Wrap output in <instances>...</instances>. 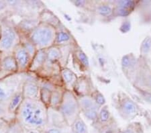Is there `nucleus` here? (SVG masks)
<instances>
[{
    "mask_svg": "<svg viewBox=\"0 0 151 133\" xmlns=\"http://www.w3.org/2000/svg\"><path fill=\"white\" fill-rule=\"evenodd\" d=\"M16 115L21 124L33 128H40L47 124L48 108L40 99L24 98Z\"/></svg>",
    "mask_w": 151,
    "mask_h": 133,
    "instance_id": "1",
    "label": "nucleus"
},
{
    "mask_svg": "<svg viewBox=\"0 0 151 133\" xmlns=\"http://www.w3.org/2000/svg\"><path fill=\"white\" fill-rule=\"evenodd\" d=\"M57 28L39 22L27 36L37 50H47L55 45Z\"/></svg>",
    "mask_w": 151,
    "mask_h": 133,
    "instance_id": "2",
    "label": "nucleus"
},
{
    "mask_svg": "<svg viewBox=\"0 0 151 133\" xmlns=\"http://www.w3.org/2000/svg\"><path fill=\"white\" fill-rule=\"evenodd\" d=\"M79 110V101L77 100L74 94L68 89L65 90L61 104L58 109V112L64 118L65 122L68 124L72 125L77 118Z\"/></svg>",
    "mask_w": 151,
    "mask_h": 133,
    "instance_id": "3",
    "label": "nucleus"
},
{
    "mask_svg": "<svg viewBox=\"0 0 151 133\" xmlns=\"http://www.w3.org/2000/svg\"><path fill=\"white\" fill-rule=\"evenodd\" d=\"M19 36H18L17 28L12 25L4 24L2 26V34L0 39V48L4 50H9L18 44L17 42Z\"/></svg>",
    "mask_w": 151,
    "mask_h": 133,
    "instance_id": "4",
    "label": "nucleus"
},
{
    "mask_svg": "<svg viewBox=\"0 0 151 133\" xmlns=\"http://www.w3.org/2000/svg\"><path fill=\"white\" fill-rule=\"evenodd\" d=\"M12 55H14L18 65V73L28 71L32 57L20 42L14 48Z\"/></svg>",
    "mask_w": 151,
    "mask_h": 133,
    "instance_id": "5",
    "label": "nucleus"
},
{
    "mask_svg": "<svg viewBox=\"0 0 151 133\" xmlns=\"http://www.w3.org/2000/svg\"><path fill=\"white\" fill-rule=\"evenodd\" d=\"M14 75L12 77L11 80H8L0 84V103L9 101L12 96L18 91L17 88L19 86V81Z\"/></svg>",
    "mask_w": 151,
    "mask_h": 133,
    "instance_id": "6",
    "label": "nucleus"
},
{
    "mask_svg": "<svg viewBox=\"0 0 151 133\" xmlns=\"http://www.w3.org/2000/svg\"><path fill=\"white\" fill-rule=\"evenodd\" d=\"M40 86L32 79H27L24 82L21 91L24 98L39 99Z\"/></svg>",
    "mask_w": 151,
    "mask_h": 133,
    "instance_id": "7",
    "label": "nucleus"
},
{
    "mask_svg": "<svg viewBox=\"0 0 151 133\" xmlns=\"http://www.w3.org/2000/svg\"><path fill=\"white\" fill-rule=\"evenodd\" d=\"M0 67L1 71L8 77L18 73V65L13 55H8L4 57L0 62Z\"/></svg>",
    "mask_w": 151,
    "mask_h": 133,
    "instance_id": "8",
    "label": "nucleus"
},
{
    "mask_svg": "<svg viewBox=\"0 0 151 133\" xmlns=\"http://www.w3.org/2000/svg\"><path fill=\"white\" fill-rule=\"evenodd\" d=\"M47 63V50H38L32 59L28 71L35 73L42 69Z\"/></svg>",
    "mask_w": 151,
    "mask_h": 133,
    "instance_id": "9",
    "label": "nucleus"
},
{
    "mask_svg": "<svg viewBox=\"0 0 151 133\" xmlns=\"http://www.w3.org/2000/svg\"><path fill=\"white\" fill-rule=\"evenodd\" d=\"M38 20L39 22L48 24L56 28H58L61 25V22L58 17L48 9H44L40 12Z\"/></svg>",
    "mask_w": 151,
    "mask_h": 133,
    "instance_id": "10",
    "label": "nucleus"
},
{
    "mask_svg": "<svg viewBox=\"0 0 151 133\" xmlns=\"http://www.w3.org/2000/svg\"><path fill=\"white\" fill-rule=\"evenodd\" d=\"M24 96L22 91H18L12 96L10 100L8 101V105L7 107V111L9 114H16L18 110L24 101Z\"/></svg>",
    "mask_w": 151,
    "mask_h": 133,
    "instance_id": "11",
    "label": "nucleus"
},
{
    "mask_svg": "<svg viewBox=\"0 0 151 133\" xmlns=\"http://www.w3.org/2000/svg\"><path fill=\"white\" fill-rule=\"evenodd\" d=\"M72 36L70 33L68 31L65 27H63L62 24L59 27L57 28V33H56L55 45L65 46L71 42Z\"/></svg>",
    "mask_w": 151,
    "mask_h": 133,
    "instance_id": "12",
    "label": "nucleus"
},
{
    "mask_svg": "<svg viewBox=\"0 0 151 133\" xmlns=\"http://www.w3.org/2000/svg\"><path fill=\"white\" fill-rule=\"evenodd\" d=\"M63 83L67 88H73L77 81V77L75 73L68 68H62L60 71Z\"/></svg>",
    "mask_w": 151,
    "mask_h": 133,
    "instance_id": "13",
    "label": "nucleus"
},
{
    "mask_svg": "<svg viewBox=\"0 0 151 133\" xmlns=\"http://www.w3.org/2000/svg\"><path fill=\"white\" fill-rule=\"evenodd\" d=\"M65 90H62V89L60 88V87H57V88L52 91L49 104L50 108L52 109V110L58 111L60 105V104H61L63 93H64Z\"/></svg>",
    "mask_w": 151,
    "mask_h": 133,
    "instance_id": "14",
    "label": "nucleus"
},
{
    "mask_svg": "<svg viewBox=\"0 0 151 133\" xmlns=\"http://www.w3.org/2000/svg\"><path fill=\"white\" fill-rule=\"evenodd\" d=\"M59 46L54 45L47 49V61L50 63H57L61 59L63 53Z\"/></svg>",
    "mask_w": 151,
    "mask_h": 133,
    "instance_id": "15",
    "label": "nucleus"
},
{
    "mask_svg": "<svg viewBox=\"0 0 151 133\" xmlns=\"http://www.w3.org/2000/svg\"><path fill=\"white\" fill-rule=\"evenodd\" d=\"M79 107L82 109L84 112H88L90 110H97V105L92 98L88 96H83L79 100Z\"/></svg>",
    "mask_w": 151,
    "mask_h": 133,
    "instance_id": "16",
    "label": "nucleus"
},
{
    "mask_svg": "<svg viewBox=\"0 0 151 133\" xmlns=\"http://www.w3.org/2000/svg\"><path fill=\"white\" fill-rule=\"evenodd\" d=\"M73 133H87V128L85 122L80 118H77L72 124Z\"/></svg>",
    "mask_w": 151,
    "mask_h": 133,
    "instance_id": "17",
    "label": "nucleus"
},
{
    "mask_svg": "<svg viewBox=\"0 0 151 133\" xmlns=\"http://www.w3.org/2000/svg\"><path fill=\"white\" fill-rule=\"evenodd\" d=\"M122 108L124 112L127 114H134L136 112V106L134 102L130 100H126L123 102Z\"/></svg>",
    "mask_w": 151,
    "mask_h": 133,
    "instance_id": "18",
    "label": "nucleus"
},
{
    "mask_svg": "<svg viewBox=\"0 0 151 133\" xmlns=\"http://www.w3.org/2000/svg\"><path fill=\"white\" fill-rule=\"evenodd\" d=\"M75 55H76V58L80 62L82 65H83L85 67H88L89 65V62L88 57L85 55V53L81 50H77L75 51Z\"/></svg>",
    "mask_w": 151,
    "mask_h": 133,
    "instance_id": "19",
    "label": "nucleus"
},
{
    "mask_svg": "<svg viewBox=\"0 0 151 133\" xmlns=\"http://www.w3.org/2000/svg\"><path fill=\"white\" fill-rule=\"evenodd\" d=\"M97 12L103 16H108L112 12V9L108 5H101L97 8Z\"/></svg>",
    "mask_w": 151,
    "mask_h": 133,
    "instance_id": "20",
    "label": "nucleus"
},
{
    "mask_svg": "<svg viewBox=\"0 0 151 133\" xmlns=\"http://www.w3.org/2000/svg\"><path fill=\"white\" fill-rule=\"evenodd\" d=\"M151 47V40L150 38H146V39L143 41L142 47H141V50L144 53V54H147L150 51Z\"/></svg>",
    "mask_w": 151,
    "mask_h": 133,
    "instance_id": "21",
    "label": "nucleus"
},
{
    "mask_svg": "<svg viewBox=\"0 0 151 133\" xmlns=\"http://www.w3.org/2000/svg\"><path fill=\"white\" fill-rule=\"evenodd\" d=\"M99 120L102 122H106L109 118V112L106 108H102L99 112Z\"/></svg>",
    "mask_w": 151,
    "mask_h": 133,
    "instance_id": "22",
    "label": "nucleus"
},
{
    "mask_svg": "<svg viewBox=\"0 0 151 133\" xmlns=\"http://www.w3.org/2000/svg\"><path fill=\"white\" fill-rule=\"evenodd\" d=\"M118 5L119 7H122L130 10L134 7V2L133 1H120L118 2Z\"/></svg>",
    "mask_w": 151,
    "mask_h": 133,
    "instance_id": "23",
    "label": "nucleus"
},
{
    "mask_svg": "<svg viewBox=\"0 0 151 133\" xmlns=\"http://www.w3.org/2000/svg\"><path fill=\"white\" fill-rule=\"evenodd\" d=\"M84 115L85 116V117L88 118L89 120H94L97 118L98 113H97V110H93L88 111V112H84Z\"/></svg>",
    "mask_w": 151,
    "mask_h": 133,
    "instance_id": "24",
    "label": "nucleus"
},
{
    "mask_svg": "<svg viewBox=\"0 0 151 133\" xmlns=\"http://www.w3.org/2000/svg\"><path fill=\"white\" fill-rule=\"evenodd\" d=\"M95 101H96V103L97 104V105H103L106 102V100H105V98L104 96L102 95V94L99 93H97L96 96V98H95Z\"/></svg>",
    "mask_w": 151,
    "mask_h": 133,
    "instance_id": "25",
    "label": "nucleus"
},
{
    "mask_svg": "<svg viewBox=\"0 0 151 133\" xmlns=\"http://www.w3.org/2000/svg\"><path fill=\"white\" fill-rule=\"evenodd\" d=\"M130 10L126 8H122V7H119L118 9V14L121 16H126L130 14Z\"/></svg>",
    "mask_w": 151,
    "mask_h": 133,
    "instance_id": "26",
    "label": "nucleus"
},
{
    "mask_svg": "<svg viewBox=\"0 0 151 133\" xmlns=\"http://www.w3.org/2000/svg\"><path fill=\"white\" fill-rule=\"evenodd\" d=\"M122 64L124 67H128L130 65V58L128 56H125L123 57L122 60Z\"/></svg>",
    "mask_w": 151,
    "mask_h": 133,
    "instance_id": "27",
    "label": "nucleus"
},
{
    "mask_svg": "<svg viewBox=\"0 0 151 133\" xmlns=\"http://www.w3.org/2000/svg\"><path fill=\"white\" fill-rule=\"evenodd\" d=\"M46 133H62L61 130L59 129H57V128H52V129H48Z\"/></svg>",
    "mask_w": 151,
    "mask_h": 133,
    "instance_id": "28",
    "label": "nucleus"
},
{
    "mask_svg": "<svg viewBox=\"0 0 151 133\" xmlns=\"http://www.w3.org/2000/svg\"><path fill=\"white\" fill-rule=\"evenodd\" d=\"M130 24L129 23H128V22H126V23H125L123 25V26H122V28H121V30L123 31V32H127V31H128L129 30H130Z\"/></svg>",
    "mask_w": 151,
    "mask_h": 133,
    "instance_id": "29",
    "label": "nucleus"
},
{
    "mask_svg": "<svg viewBox=\"0 0 151 133\" xmlns=\"http://www.w3.org/2000/svg\"><path fill=\"white\" fill-rule=\"evenodd\" d=\"M101 133H112V129L110 128H106V129L102 130Z\"/></svg>",
    "mask_w": 151,
    "mask_h": 133,
    "instance_id": "30",
    "label": "nucleus"
},
{
    "mask_svg": "<svg viewBox=\"0 0 151 133\" xmlns=\"http://www.w3.org/2000/svg\"><path fill=\"white\" fill-rule=\"evenodd\" d=\"M1 103H0V115L4 114L5 112H6V109L1 104Z\"/></svg>",
    "mask_w": 151,
    "mask_h": 133,
    "instance_id": "31",
    "label": "nucleus"
},
{
    "mask_svg": "<svg viewBox=\"0 0 151 133\" xmlns=\"http://www.w3.org/2000/svg\"><path fill=\"white\" fill-rule=\"evenodd\" d=\"M73 3L76 5V6H81L85 4V1H74Z\"/></svg>",
    "mask_w": 151,
    "mask_h": 133,
    "instance_id": "32",
    "label": "nucleus"
},
{
    "mask_svg": "<svg viewBox=\"0 0 151 133\" xmlns=\"http://www.w3.org/2000/svg\"><path fill=\"white\" fill-rule=\"evenodd\" d=\"M1 34H2V26L0 24V39L1 37Z\"/></svg>",
    "mask_w": 151,
    "mask_h": 133,
    "instance_id": "33",
    "label": "nucleus"
},
{
    "mask_svg": "<svg viewBox=\"0 0 151 133\" xmlns=\"http://www.w3.org/2000/svg\"><path fill=\"white\" fill-rule=\"evenodd\" d=\"M2 127H3V123H2L1 121H0V129H1Z\"/></svg>",
    "mask_w": 151,
    "mask_h": 133,
    "instance_id": "34",
    "label": "nucleus"
},
{
    "mask_svg": "<svg viewBox=\"0 0 151 133\" xmlns=\"http://www.w3.org/2000/svg\"><path fill=\"white\" fill-rule=\"evenodd\" d=\"M30 133H38V132H36V131H31Z\"/></svg>",
    "mask_w": 151,
    "mask_h": 133,
    "instance_id": "35",
    "label": "nucleus"
},
{
    "mask_svg": "<svg viewBox=\"0 0 151 133\" xmlns=\"http://www.w3.org/2000/svg\"><path fill=\"white\" fill-rule=\"evenodd\" d=\"M123 133H131V132L130 131H126V132H124Z\"/></svg>",
    "mask_w": 151,
    "mask_h": 133,
    "instance_id": "36",
    "label": "nucleus"
}]
</instances>
